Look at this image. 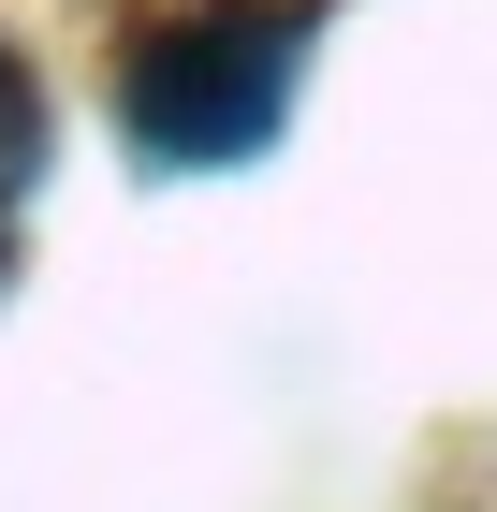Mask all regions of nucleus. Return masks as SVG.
<instances>
[{
  "label": "nucleus",
  "mask_w": 497,
  "mask_h": 512,
  "mask_svg": "<svg viewBox=\"0 0 497 512\" xmlns=\"http://www.w3.org/2000/svg\"><path fill=\"white\" fill-rule=\"evenodd\" d=\"M293 15H205V30H161L147 59H132V132H147L161 161H234L264 147L278 103H293Z\"/></svg>",
  "instance_id": "f257e3e1"
},
{
  "label": "nucleus",
  "mask_w": 497,
  "mask_h": 512,
  "mask_svg": "<svg viewBox=\"0 0 497 512\" xmlns=\"http://www.w3.org/2000/svg\"><path fill=\"white\" fill-rule=\"evenodd\" d=\"M30 147H44V132H30V88H15V59H0V205H15V176H30Z\"/></svg>",
  "instance_id": "f03ea898"
}]
</instances>
